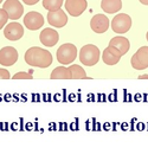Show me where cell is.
I'll return each mask as SVG.
<instances>
[{
  "label": "cell",
  "mask_w": 148,
  "mask_h": 148,
  "mask_svg": "<svg viewBox=\"0 0 148 148\" xmlns=\"http://www.w3.org/2000/svg\"><path fill=\"white\" fill-rule=\"evenodd\" d=\"M24 59L29 65L40 69L49 68L52 64V55L47 50L38 46L30 47L24 55Z\"/></svg>",
  "instance_id": "obj_1"
},
{
  "label": "cell",
  "mask_w": 148,
  "mask_h": 148,
  "mask_svg": "<svg viewBox=\"0 0 148 148\" xmlns=\"http://www.w3.org/2000/svg\"><path fill=\"white\" fill-rule=\"evenodd\" d=\"M78 58L81 63L85 66H92L98 63V60L101 58V51L98 50V47L94 44H87L84 45L81 50Z\"/></svg>",
  "instance_id": "obj_2"
},
{
  "label": "cell",
  "mask_w": 148,
  "mask_h": 148,
  "mask_svg": "<svg viewBox=\"0 0 148 148\" xmlns=\"http://www.w3.org/2000/svg\"><path fill=\"white\" fill-rule=\"evenodd\" d=\"M56 57L62 65L71 64L77 58V47L71 43H65L58 47Z\"/></svg>",
  "instance_id": "obj_3"
},
{
  "label": "cell",
  "mask_w": 148,
  "mask_h": 148,
  "mask_svg": "<svg viewBox=\"0 0 148 148\" xmlns=\"http://www.w3.org/2000/svg\"><path fill=\"white\" fill-rule=\"evenodd\" d=\"M132 18L126 13H119L112 20V29L115 33L123 34L130 30L132 27Z\"/></svg>",
  "instance_id": "obj_4"
},
{
  "label": "cell",
  "mask_w": 148,
  "mask_h": 148,
  "mask_svg": "<svg viewBox=\"0 0 148 148\" xmlns=\"http://www.w3.org/2000/svg\"><path fill=\"white\" fill-rule=\"evenodd\" d=\"M130 64L135 70H145L148 68V46L140 47L133 55Z\"/></svg>",
  "instance_id": "obj_5"
},
{
  "label": "cell",
  "mask_w": 148,
  "mask_h": 148,
  "mask_svg": "<svg viewBox=\"0 0 148 148\" xmlns=\"http://www.w3.org/2000/svg\"><path fill=\"white\" fill-rule=\"evenodd\" d=\"M24 25H25L26 29H29L31 31H37L43 27L44 17L39 12H36V11L27 12L25 17H24Z\"/></svg>",
  "instance_id": "obj_6"
},
{
  "label": "cell",
  "mask_w": 148,
  "mask_h": 148,
  "mask_svg": "<svg viewBox=\"0 0 148 148\" xmlns=\"http://www.w3.org/2000/svg\"><path fill=\"white\" fill-rule=\"evenodd\" d=\"M3 8L7 12L11 20H18L24 13V6L18 0H6L3 5Z\"/></svg>",
  "instance_id": "obj_7"
},
{
  "label": "cell",
  "mask_w": 148,
  "mask_h": 148,
  "mask_svg": "<svg viewBox=\"0 0 148 148\" xmlns=\"http://www.w3.org/2000/svg\"><path fill=\"white\" fill-rule=\"evenodd\" d=\"M4 36L5 38L11 40V42H16L19 40L21 37L24 36V27L21 24L17 23L16 20H13L12 23L7 24L4 29Z\"/></svg>",
  "instance_id": "obj_8"
},
{
  "label": "cell",
  "mask_w": 148,
  "mask_h": 148,
  "mask_svg": "<svg viewBox=\"0 0 148 148\" xmlns=\"http://www.w3.org/2000/svg\"><path fill=\"white\" fill-rule=\"evenodd\" d=\"M18 51L13 46H5L0 50V64L4 66H12L18 60Z\"/></svg>",
  "instance_id": "obj_9"
},
{
  "label": "cell",
  "mask_w": 148,
  "mask_h": 148,
  "mask_svg": "<svg viewBox=\"0 0 148 148\" xmlns=\"http://www.w3.org/2000/svg\"><path fill=\"white\" fill-rule=\"evenodd\" d=\"M65 10L71 17H79L87 10V0H65Z\"/></svg>",
  "instance_id": "obj_10"
},
{
  "label": "cell",
  "mask_w": 148,
  "mask_h": 148,
  "mask_svg": "<svg viewBox=\"0 0 148 148\" xmlns=\"http://www.w3.org/2000/svg\"><path fill=\"white\" fill-rule=\"evenodd\" d=\"M47 23L50 24L52 27H57L60 29L66 25L68 23V16L65 12H63V10L59 8L56 11H49L47 13Z\"/></svg>",
  "instance_id": "obj_11"
},
{
  "label": "cell",
  "mask_w": 148,
  "mask_h": 148,
  "mask_svg": "<svg viewBox=\"0 0 148 148\" xmlns=\"http://www.w3.org/2000/svg\"><path fill=\"white\" fill-rule=\"evenodd\" d=\"M109 25H110L109 19L104 14H96L90 20V27H91V30L95 33H98V34L104 33L106 31H108Z\"/></svg>",
  "instance_id": "obj_12"
},
{
  "label": "cell",
  "mask_w": 148,
  "mask_h": 148,
  "mask_svg": "<svg viewBox=\"0 0 148 148\" xmlns=\"http://www.w3.org/2000/svg\"><path fill=\"white\" fill-rule=\"evenodd\" d=\"M39 40L40 43L46 46V47H51V46H55L58 40H59V34L56 30L53 29H50V27H47V29H44L40 34H39Z\"/></svg>",
  "instance_id": "obj_13"
},
{
  "label": "cell",
  "mask_w": 148,
  "mask_h": 148,
  "mask_svg": "<svg viewBox=\"0 0 148 148\" xmlns=\"http://www.w3.org/2000/svg\"><path fill=\"white\" fill-rule=\"evenodd\" d=\"M121 57H122L121 52L112 45H108V47L104 49L102 53V60L107 65H116L120 62Z\"/></svg>",
  "instance_id": "obj_14"
},
{
  "label": "cell",
  "mask_w": 148,
  "mask_h": 148,
  "mask_svg": "<svg viewBox=\"0 0 148 148\" xmlns=\"http://www.w3.org/2000/svg\"><path fill=\"white\" fill-rule=\"evenodd\" d=\"M109 45L114 46L115 49H117V50L121 52V55H126L129 49H130V43L127 38H125V37H121V36H117V37H114V38H112V40L109 42Z\"/></svg>",
  "instance_id": "obj_15"
},
{
  "label": "cell",
  "mask_w": 148,
  "mask_h": 148,
  "mask_svg": "<svg viewBox=\"0 0 148 148\" xmlns=\"http://www.w3.org/2000/svg\"><path fill=\"white\" fill-rule=\"evenodd\" d=\"M101 8L106 13H116L122 8V0H102Z\"/></svg>",
  "instance_id": "obj_16"
},
{
  "label": "cell",
  "mask_w": 148,
  "mask_h": 148,
  "mask_svg": "<svg viewBox=\"0 0 148 148\" xmlns=\"http://www.w3.org/2000/svg\"><path fill=\"white\" fill-rule=\"evenodd\" d=\"M69 71H70V78L72 79H88L89 77L85 73V70L79 66L78 64H72L69 66Z\"/></svg>",
  "instance_id": "obj_17"
},
{
  "label": "cell",
  "mask_w": 148,
  "mask_h": 148,
  "mask_svg": "<svg viewBox=\"0 0 148 148\" xmlns=\"http://www.w3.org/2000/svg\"><path fill=\"white\" fill-rule=\"evenodd\" d=\"M50 77L52 79H70V71L69 68H65L64 65L57 66L52 72Z\"/></svg>",
  "instance_id": "obj_18"
},
{
  "label": "cell",
  "mask_w": 148,
  "mask_h": 148,
  "mask_svg": "<svg viewBox=\"0 0 148 148\" xmlns=\"http://www.w3.org/2000/svg\"><path fill=\"white\" fill-rule=\"evenodd\" d=\"M64 0H43V7L47 11H56L63 6Z\"/></svg>",
  "instance_id": "obj_19"
},
{
  "label": "cell",
  "mask_w": 148,
  "mask_h": 148,
  "mask_svg": "<svg viewBox=\"0 0 148 148\" xmlns=\"http://www.w3.org/2000/svg\"><path fill=\"white\" fill-rule=\"evenodd\" d=\"M8 14H7V12L4 10V8H0V30H1L5 25H6V23L8 20Z\"/></svg>",
  "instance_id": "obj_20"
},
{
  "label": "cell",
  "mask_w": 148,
  "mask_h": 148,
  "mask_svg": "<svg viewBox=\"0 0 148 148\" xmlns=\"http://www.w3.org/2000/svg\"><path fill=\"white\" fill-rule=\"evenodd\" d=\"M14 79H32V73L31 72H24V71H20L18 73H14L13 76Z\"/></svg>",
  "instance_id": "obj_21"
},
{
  "label": "cell",
  "mask_w": 148,
  "mask_h": 148,
  "mask_svg": "<svg viewBox=\"0 0 148 148\" xmlns=\"http://www.w3.org/2000/svg\"><path fill=\"white\" fill-rule=\"evenodd\" d=\"M8 78H11V75H10L8 70L0 69V79H8Z\"/></svg>",
  "instance_id": "obj_22"
},
{
  "label": "cell",
  "mask_w": 148,
  "mask_h": 148,
  "mask_svg": "<svg viewBox=\"0 0 148 148\" xmlns=\"http://www.w3.org/2000/svg\"><path fill=\"white\" fill-rule=\"evenodd\" d=\"M38 1H39V0H23V3H25V4H26V5H29V6L36 5Z\"/></svg>",
  "instance_id": "obj_23"
},
{
  "label": "cell",
  "mask_w": 148,
  "mask_h": 148,
  "mask_svg": "<svg viewBox=\"0 0 148 148\" xmlns=\"http://www.w3.org/2000/svg\"><path fill=\"white\" fill-rule=\"evenodd\" d=\"M139 79H148V75H141L139 76Z\"/></svg>",
  "instance_id": "obj_24"
},
{
  "label": "cell",
  "mask_w": 148,
  "mask_h": 148,
  "mask_svg": "<svg viewBox=\"0 0 148 148\" xmlns=\"http://www.w3.org/2000/svg\"><path fill=\"white\" fill-rule=\"evenodd\" d=\"M139 1H140L142 5H146V6H148V0H139Z\"/></svg>",
  "instance_id": "obj_25"
},
{
  "label": "cell",
  "mask_w": 148,
  "mask_h": 148,
  "mask_svg": "<svg viewBox=\"0 0 148 148\" xmlns=\"http://www.w3.org/2000/svg\"><path fill=\"white\" fill-rule=\"evenodd\" d=\"M146 39H147V42H148V32L146 33Z\"/></svg>",
  "instance_id": "obj_26"
},
{
  "label": "cell",
  "mask_w": 148,
  "mask_h": 148,
  "mask_svg": "<svg viewBox=\"0 0 148 148\" xmlns=\"http://www.w3.org/2000/svg\"><path fill=\"white\" fill-rule=\"evenodd\" d=\"M3 1H4V0H0V4H1V3H3Z\"/></svg>",
  "instance_id": "obj_27"
}]
</instances>
